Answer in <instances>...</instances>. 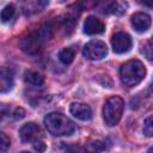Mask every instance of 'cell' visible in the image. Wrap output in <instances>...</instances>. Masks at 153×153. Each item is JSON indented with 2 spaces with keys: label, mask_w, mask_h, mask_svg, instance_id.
Masks as SVG:
<instances>
[{
  "label": "cell",
  "mask_w": 153,
  "mask_h": 153,
  "mask_svg": "<svg viewBox=\"0 0 153 153\" xmlns=\"http://www.w3.org/2000/svg\"><path fill=\"white\" fill-rule=\"evenodd\" d=\"M141 5H145L147 7H152L153 8V0H137Z\"/></svg>",
  "instance_id": "44dd1931"
},
{
  "label": "cell",
  "mask_w": 153,
  "mask_h": 153,
  "mask_svg": "<svg viewBox=\"0 0 153 153\" xmlns=\"http://www.w3.org/2000/svg\"><path fill=\"white\" fill-rule=\"evenodd\" d=\"M146 76V67L139 60H129L120 68V78L123 85L128 87L136 86Z\"/></svg>",
  "instance_id": "3957f363"
},
{
  "label": "cell",
  "mask_w": 153,
  "mask_h": 153,
  "mask_svg": "<svg viewBox=\"0 0 153 153\" xmlns=\"http://www.w3.org/2000/svg\"><path fill=\"white\" fill-rule=\"evenodd\" d=\"M19 136L24 143H36L38 141H42L43 133L39 126L33 122H29L19 129Z\"/></svg>",
  "instance_id": "8992f818"
},
{
  "label": "cell",
  "mask_w": 153,
  "mask_h": 153,
  "mask_svg": "<svg viewBox=\"0 0 153 153\" xmlns=\"http://www.w3.org/2000/svg\"><path fill=\"white\" fill-rule=\"evenodd\" d=\"M74 55L75 51L72 48H65L59 53V60L63 63V65H69L73 62L74 60Z\"/></svg>",
  "instance_id": "5bb4252c"
},
{
  "label": "cell",
  "mask_w": 153,
  "mask_h": 153,
  "mask_svg": "<svg viewBox=\"0 0 153 153\" xmlns=\"http://www.w3.org/2000/svg\"><path fill=\"white\" fill-rule=\"evenodd\" d=\"M141 53L148 61L153 62V38L141 45Z\"/></svg>",
  "instance_id": "9a60e30c"
},
{
  "label": "cell",
  "mask_w": 153,
  "mask_h": 153,
  "mask_svg": "<svg viewBox=\"0 0 153 153\" xmlns=\"http://www.w3.org/2000/svg\"><path fill=\"white\" fill-rule=\"evenodd\" d=\"M47 130L54 136H68L74 133L75 124L60 112H50L44 117Z\"/></svg>",
  "instance_id": "7a4b0ae2"
},
{
  "label": "cell",
  "mask_w": 153,
  "mask_h": 153,
  "mask_svg": "<svg viewBox=\"0 0 153 153\" xmlns=\"http://www.w3.org/2000/svg\"><path fill=\"white\" fill-rule=\"evenodd\" d=\"M152 86H153V81H152Z\"/></svg>",
  "instance_id": "603a6c76"
},
{
  "label": "cell",
  "mask_w": 153,
  "mask_h": 153,
  "mask_svg": "<svg viewBox=\"0 0 153 153\" xmlns=\"http://www.w3.org/2000/svg\"><path fill=\"white\" fill-rule=\"evenodd\" d=\"M24 80L26 84L33 86H41L44 84V78L38 72L35 71H26L24 74Z\"/></svg>",
  "instance_id": "7c38bea8"
},
{
  "label": "cell",
  "mask_w": 153,
  "mask_h": 153,
  "mask_svg": "<svg viewBox=\"0 0 153 153\" xmlns=\"http://www.w3.org/2000/svg\"><path fill=\"white\" fill-rule=\"evenodd\" d=\"M33 147H35V149L38 151V152H43V151L45 149V145L43 143V141H38V142L33 143Z\"/></svg>",
  "instance_id": "ffe728a7"
},
{
  "label": "cell",
  "mask_w": 153,
  "mask_h": 153,
  "mask_svg": "<svg viewBox=\"0 0 153 153\" xmlns=\"http://www.w3.org/2000/svg\"><path fill=\"white\" fill-rule=\"evenodd\" d=\"M24 116H25L24 109H22V108H16V109H14V111H13V117H14L16 120H20V118H23Z\"/></svg>",
  "instance_id": "d6986e66"
},
{
  "label": "cell",
  "mask_w": 153,
  "mask_h": 153,
  "mask_svg": "<svg viewBox=\"0 0 153 153\" xmlns=\"http://www.w3.org/2000/svg\"><path fill=\"white\" fill-rule=\"evenodd\" d=\"M13 86V73L11 69L2 67L0 72V91L2 93L10 91Z\"/></svg>",
  "instance_id": "8fae6325"
},
{
  "label": "cell",
  "mask_w": 153,
  "mask_h": 153,
  "mask_svg": "<svg viewBox=\"0 0 153 153\" xmlns=\"http://www.w3.org/2000/svg\"><path fill=\"white\" fill-rule=\"evenodd\" d=\"M131 38L127 32L120 31L116 32L115 35H112L111 37V45H112V50L116 54H124L127 51L130 50L131 48Z\"/></svg>",
  "instance_id": "52a82bcc"
},
{
  "label": "cell",
  "mask_w": 153,
  "mask_h": 153,
  "mask_svg": "<svg viewBox=\"0 0 153 153\" xmlns=\"http://www.w3.org/2000/svg\"><path fill=\"white\" fill-rule=\"evenodd\" d=\"M104 30H105V25L98 18L93 16H90L86 18L84 23V32L86 35H99V33H103Z\"/></svg>",
  "instance_id": "9c48e42d"
},
{
  "label": "cell",
  "mask_w": 153,
  "mask_h": 153,
  "mask_svg": "<svg viewBox=\"0 0 153 153\" xmlns=\"http://www.w3.org/2000/svg\"><path fill=\"white\" fill-rule=\"evenodd\" d=\"M142 131H143V135L147 136V137H152L153 136V115L148 116L145 120Z\"/></svg>",
  "instance_id": "2e32d148"
},
{
  "label": "cell",
  "mask_w": 153,
  "mask_h": 153,
  "mask_svg": "<svg viewBox=\"0 0 153 153\" xmlns=\"http://www.w3.org/2000/svg\"><path fill=\"white\" fill-rule=\"evenodd\" d=\"M148 151H149V152H153V147H152V148H149Z\"/></svg>",
  "instance_id": "7402d4cb"
},
{
  "label": "cell",
  "mask_w": 153,
  "mask_h": 153,
  "mask_svg": "<svg viewBox=\"0 0 153 153\" xmlns=\"http://www.w3.org/2000/svg\"><path fill=\"white\" fill-rule=\"evenodd\" d=\"M127 8H128V4H127L126 1L115 0V1H112V2L108 6V13L116 14V16H121V14L126 13Z\"/></svg>",
  "instance_id": "4fadbf2b"
},
{
  "label": "cell",
  "mask_w": 153,
  "mask_h": 153,
  "mask_svg": "<svg viewBox=\"0 0 153 153\" xmlns=\"http://www.w3.org/2000/svg\"><path fill=\"white\" fill-rule=\"evenodd\" d=\"M69 111L75 118L80 121H88L92 117L91 108L84 103H72L69 106Z\"/></svg>",
  "instance_id": "30bf717a"
},
{
  "label": "cell",
  "mask_w": 153,
  "mask_h": 153,
  "mask_svg": "<svg viewBox=\"0 0 153 153\" xmlns=\"http://www.w3.org/2000/svg\"><path fill=\"white\" fill-rule=\"evenodd\" d=\"M14 7L12 5H7L4 7V10L1 11V20L5 23V22H8L10 19H12V17L14 16Z\"/></svg>",
  "instance_id": "e0dca14e"
},
{
  "label": "cell",
  "mask_w": 153,
  "mask_h": 153,
  "mask_svg": "<svg viewBox=\"0 0 153 153\" xmlns=\"http://www.w3.org/2000/svg\"><path fill=\"white\" fill-rule=\"evenodd\" d=\"M10 137L5 133H0V151L6 152L7 148L10 147Z\"/></svg>",
  "instance_id": "ac0fdd59"
},
{
  "label": "cell",
  "mask_w": 153,
  "mask_h": 153,
  "mask_svg": "<svg viewBox=\"0 0 153 153\" xmlns=\"http://www.w3.org/2000/svg\"><path fill=\"white\" fill-rule=\"evenodd\" d=\"M123 109H124V102L121 97L112 96L108 98V100L103 106V118L105 124L109 127L116 126L122 117Z\"/></svg>",
  "instance_id": "277c9868"
},
{
  "label": "cell",
  "mask_w": 153,
  "mask_h": 153,
  "mask_svg": "<svg viewBox=\"0 0 153 153\" xmlns=\"http://www.w3.org/2000/svg\"><path fill=\"white\" fill-rule=\"evenodd\" d=\"M82 54L88 60H102L108 54V47L103 41L92 39L85 44Z\"/></svg>",
  "instance_id": "5b68a950"
},
{
  "label": "cell",
  "mask_w": 153,
  "mask_h": 153,
  "mask_svg": "<svg viewBox=\"0 0 153 153\" xmlns=\"http://www.w3.org/2000/svg\"><path fill=\"white\" fill-rule=\"evenodd\" d=\"M54 25L51 23H47L45 25L41 26L39 29L31 31L29 35L20 39V48L27 54H36L42 50L44 43L53 36L54 33Z\"/></svg>",
  "instance_id": "6da1fadb"
},
{
  "label": "cell",
  "mask_w": 153,
  "mask_h": 153,
  "mask_svg": "<svg viewBox=\"0 0 153 153\" xmlns=\"http://www.w3.org/2000/svg\"><path fill=\"white\" fill-rule=\"evenodd\" d=\"M130 23H131V25H133L135 31L145 32V31H147L149 29V26L152 24V19L145 12H136V13H134L131 16Z\"/></svg>",
  "instance_id": "ba28073f"
}]
</instances>
